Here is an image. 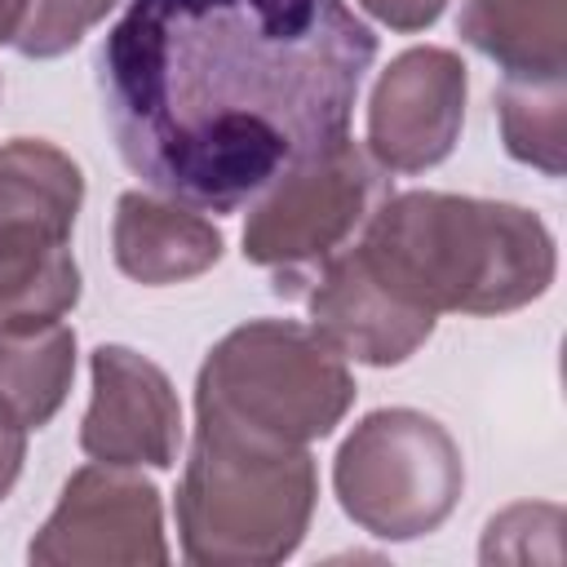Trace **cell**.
I'll return each instance as SVG.
<instances>
[{"label":"cell","instance_id":"obj_1","mask_svg":"<svg viewBox=\"0 0 567 567\" xmlns=\"http://www.w3.org/2000/svg\"><path fill=\"white\" fill-rule=\"evenodd\" d=\"M372 58L346 0H128L97 49L102 120L146 190L239 213L350 137Z\"/></svg>","mask_w":567,"mask_h":567},{"label":"cell","instance_id":"obj_2","mask_svg":"<svg viewBox=\"0 0 567 567\" xmlns=\"http://www.w3.org/2000/svg\"><path fill=\"white\" fill-rule=\"evenodd\" d=\"M381 288L425 315H509L549 292V226L505 199L403 190L385 195L350 239Z\"/></svg>","mask_w":567,"mask_h":567},{"label":"cell","instance_id":"obj_3","mask_svg":"<svg viewBox=\"0 0 567 567\" xmlns=\"http://www.w3.org/2000/svg\"><path fill=\"white\" fill-rule=\"evenodd\" d=\"M319 501L310 447L252 443L195 425L177 483L182 558L195 567H270L297 554Z\"/></svg>","mask_w":567,"mask_h":567},{"label":"cell","instance_id":"obj_4","mask_svg":"<svg viewBox=\"0 0 567 567\" xmlns=\"http://www.w3.org/2000/svg\"><path fill=\"white\" fill-rule=\"evenodd\" d=\"M350 403V363L297 319H248L230 328L195 377V425L275 447L328 439Z\"/></svg>","mask_w":567,"mask_h":567},{"label":"cell","instance_id":"obj_5","mask_svg":"<svg viewBox=\"0 0 567 567\" xmlns=\"http://www.w3.org/2000/svg\"><path fill=\"white\" fill-rule=\"evenodd\" d=\"M84 204L80 164L44 137L0 146V328L53 323L80 301L71 230Z\"/></svg>","mask_w":567,"mask_h":567},{"label":"cell","instance_id":"obj_6","mask_svg":"<svg viewBox=\"0 0 567 567\" xmlns=\"http://www.w3.org/2000/svg\"><path fill=\"white\" fill-rule=\"evenodd\" d=\"M332 492L346 518L377 540L430 536L461 505V443L416 408H377L341 439Z\"/></svg>","mask_w":567,"mask_h":567},{"label":"cell","instance_id":"obj_7","mask_svg":"<svg viewBox=\"0 0 567 567\" xmlns=\"http://www.w3.org/2000/svg\"><path fill=\"white\" fill-rule=\"evenodd\" d=\"M390 195V173L350 137L275 177L244 221V257L275 270V288L341 252L377 204Z\"/></svg>","mask_w":567,"mask_h":567},{"label":"cell","instance_id":"obj_8","mask_svg":"<svg viewBox=\"0 0 567 567\" xmlns=\"http://www.w3.org/2000/svg\"><path fill=\"white\" fill-rule=\"evenodd\" d=\"M40 567H159L168 563L159 487L124 465H80L31 536Z\"/></svg>","mask_w":567,"mask_h":567},{"label":"cell","instance_id":"obj_9","mask_svg":"<svg viewBox=\"0 0 567 567\" xmlns=\"http://www.w3.org/2000/svg\"><path fill=\"white\" fill-rule=\"evenodd\" d=\"M470 75L443 44H416L390 58L368 97V155L385 173H425L443 164L465 124Z\"/></svg>","mask_w":567,"mask_h":567},{"label":"cell","instance_id":"obj_10","mask_svg":"<svg viewBox=\"0 0 567 567\" xmlns=\"http://www.w3.org/2000/svg\"><path fill=\"white\" fill-rule=\"evenodd\" d=\"M279 297H297L310 315V328L341 354L368 368H394L412 359L430 332L434 315L399 301L390 288L372 279V270L359 261V252L346 244L328 261L310 266L306 275L275 288Z\"/></svg>","mask_w":567,"mask_h":567},{"label":"cell","instance_id":"obj_11","mask_svg":"<svg viewBox=\"0 0 567 567\" xmlns=\"http://www.w3.org/2000/svg\"><path fill=\"white\" fill-rule=\"evenodd\" d=\"M89 377L93 399L80 425V452L124 470H173L182 447V403L168 372L128 346H97Z\"/></svg>","mask_w":567,"mask_h":567},{"label":"cell","instance_id":"obj_12","mask_svg":"<svg viewBox=\"0 0 567 567\" xmlns=\"http://www.w3.org/2000/svg\"><path fill=\"white\" fill-rule=\"evenodd\" d=\"M115 266L146 288L182 284L221 261V230L190 204L159 190H124L111 221Z\"/></svg>","mask_w":567,"mask_h":567},{"label":"cell","instance_id":"obj_13","mask_svg":"<svg viewBox=\"0 0 567 567\" xmlns=\"http://www.w3.org/2000/svg\"><path fill=\"white\" fill-rule=\"evenodd\" d=\"M456 35L505 80L567 75V0H465Z\"/></svg>","mask_w":567,"mask_h":567},{"label":"cell","instance_id":"obj_14","mask_svg":"<svg viewBox=\"0 0 567 567\" xmlns=\"http://www.w3.org/2000/svg\"><path fill=\"white\" fill-rule=\"evenodd\" d=\"M75 377V332L53 323L0 328V408L22 425L40 430L58 416Z\"/></svg>","mask_w":567,"mask_h":567},{"label":"cell","instance_id":"obj_15","mask_svg":"<svg viewBox=\"0 0 567 567\" xmlns=\"http://www.w3.org/2000/svg\"><path fill=\"white\" fill-rule=\"evenodd\" d=\"M496 120H501V142L518 164H532L545 177H563V146H567L563 80H505L501 75Z\"/></svg>","mask_w":567,"mask_h":567},{"label":"cell","instance_id":"obj_16","mask_svg":"<svg viewBox=\"0 0 567 567\" xmlns=\"http://www.w3.org/2000/svg\"><path fill=\"white\" fill-rule=\"evenodd\" d=\"M558 532H563V509L558 505H549V501H523V505L501 509L483 527L478 558L483 563H532V558L558 563L563 558Z\"/></svg>","mask_w":567,"mask_h":567},{"label":"cell","instance_id":"obj_17","mask_svg":"<svg viewBox=\"0 0 567 567\" xmlns=\"http://www.w3.org/2000/svg\"><path fill=\"white\" fill-rule=\"evenodd\" d=\"M115 9V0H27L22 22L13 31V49L22 58L49 62L71 53L89 27H97L106 13Z\"/></svg>","mask_w":567,"mask_h":567},{"label":"cell","instance_id":"obj_18","mask_svg":"<svg viewBox=\"0 0 567 567\" xmlns=\"http://www.w3.org/2000/svg\"><path fill=\"white\" fill-rule=\"evenodd\" d=\"M377 22H385L390 31H425L443 18L447 0H359Z\"/></svg>","mask_w":567,"mask_h":567},{"label":"cell","instance_id":"obj_19","mask_svg":"<svg viewBox=\"0 0 567 567\" xmlns=\"http://www.w3.org/2000/svg\"><path fill=\"white\" fill-rule=\"evenodd\" d=\"M22 461H27V430L0 408V501L13 492V483L22 474Z\"/></svg>","mask_w":567,"mask_h":567},{"label":"cell","instance_id":"obj_20","mask_svg":"<svg viewBox=\"0 0 567 567\" xmlns=\"http://www.w3.org/2000/svg\"><path fill=\"white\" fill-rule=\"evenodd\" d=\"M27 0H0V44H13V31L22 22Z\"/></svg>","mask_w":567,"mask_h":567}]
</instances>
